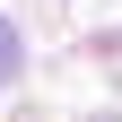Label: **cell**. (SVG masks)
<instances>
[{"label":"cell","mask_w":122,"mask_h":122,"mask_svg":"<svg viewBox=\"0 0 122 122\" xmlns=\"http://www.w3.org/2000/svg\"><path fill=\"white\" fill-rule=\"evenodd\" d=\"M9 61H18V44H9V18H0V70H9Z\"/></svg>","instance_id":"1"}]
</instances>
